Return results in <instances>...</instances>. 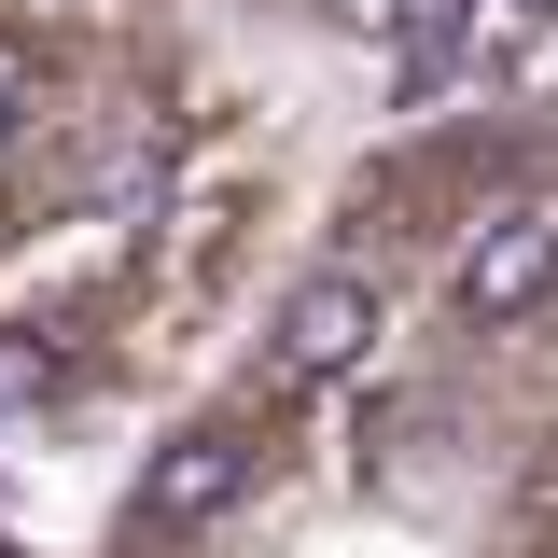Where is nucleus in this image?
<instances>
[{"label": "nucleus", "mask_w": 558, "mask_h": 558, "mask_svg": "<svg viewBox=\"0 0 558 558\" xmlns=\"http://www.w3.org/2000/svg\"><path fill=\"white\" fill-rule=\"evenodd\" d=\"M84 558H558V98L363 140Z\"/></svg>", "instance_id": "obj_1"}]
</instances>
